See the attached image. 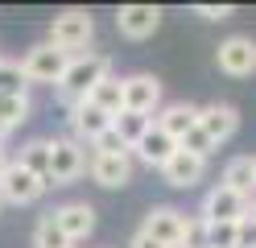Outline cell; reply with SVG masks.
Segmentation results:
<instances>
[{
  "instance_id": "1",
  "label": "cell",
  "mask_w": 256,
  "mask_h": 248,
  "mask_svg": "<svg viewBox=\"0 0 256 248\" xmlns=\"http://www.w3.org/2000/svg\"><path fill=\"white\" fill-rule=\"evenodd\" d=\"M108 75H112V58L108 54H74L66 75H62V83H58L62 104L74 108V104H83V99H91V91L100 87Z\"/></svg>"
},
{
  "instance_id": "2",
  "label": "cell",
  "mask_w": 256,
  "mask_h": 248,
  "mask_svg": "<svg viewBox=\"0 0 256 248\" xmlns=\"http://www.w3.org/2000/svg\"><path fill=\"white\" fill-rule=\"evenodd\" d=\"M91 33H95L91 13H83V9H66V13H58L54 21H50V46L66 50V54L74 58L78 50H87Z\"/></svg>"
},
{
  "instance_id": "3",
  "label": "cell",
  "mask_w": 256,
  "mask_h": 248,
  "mask_svg": "<svg viewBox=\"0 0 256 248\" xmlns=\"http://www.w3.org/2000/svg\"><path fill=\"white\" fill-rule=\"evenodd\" d=\"M248 207H252V198L248 194H240V190H232V186H211L206 190V198H202V219L206 223H240V219H248Z\"/></svg>"
},
{
  "instance_id": "4",
  "label": "cell",
  "mask_w": 256,
  "mask_h": 248,
  "mask_svg": "<svg viewBox=\"0 0 256 248\" xmlns=\"http://www.w3.org/2000/svg\"><path fill=\"white\" fill-rule=\"evenodd\" d=\"M21 66H25V79L29 83H54V87H58L62 75H66V66H70V54L58 50V46H50V42H42V46H34L21 58Z\"/></svg>"
},
{
  "instance_id": "5",
  "label": "cell",
  "mask_w": 256,
  "mask_h": 248,
  "mask_svg": "<svg viewBox=\"0 0 256 248\" xmlns=\"http://www.w3.org/2000/svg\"><path fill=\"white\" fill-rule=\"evenodd\" d=\"M140 231L153 236L162 248H182L186 244V211H178V207H149Z\"/></svg>"
},
{
  "instance_id": "6",
  "label": "cell",
  "mask_w": 256,
  "mask_h": 248,
  "mask_svg": "<svg viewBox=\"0 0 256 248\" xmlns=\"http://www.w3.org/2000/svg\"><path fill=\"white\" fill-rule=\"evenodd\" d=\"M124 108L140 112V116H157L162 112V79L149 71L124 75Z\"/></svg>"
},
{
  "instance_id": "7",
  "label": "cell",
  "mask_w": 256,
  "mask_h": 248,
  "mask_svg": "<svg viewBox=\"0 0 256 248\" xmlns=\"http://www.w3.org/2000/svg\"><path fill=\"white\" fill-rule=\"evenodd\" d=\"M50 174H54V186H70L74 178H83L91 153L78 141H50Z\"/></svg>"
},
{
  "instance_id": "8",
  "label": "cell",
  "mask_w": 256,
  "mask_h": 248,
  "mask_svg": "<svg viewBox=\"0 0 256 248\" xmlns=\"http://www.w3.org/2000/svg\"><path fill=\"white\" fill-rule=\"evenodd\" d=\"M42 194H46L42 182L29 174L21 161H8L4 178H0V198H4V203H17V207H29V203H38Z\"/></svg>"
},
{
  "instance_id": "9",
  "label": "cell",
  "mask_w": 256,
  "mask_h": 248,
  "mask_svg": "<svg viewBox=\"0 0 256 248\" xmlns=\"http://www.w3.org/2000/svg\"><path fill=\"white\" fill-rule=\"evenodd\" d=\"M215 62H219V71H223V75L244 79V75H252V71H256V42H252V38H244V33H236V38H228V42L219 46Z\"/></svg>"
},
{
  "instance_id": "10",
  "label": "cell",
  "mask_w": 256,
  "mask_h": 248,
  "mask_svg": "<svg viewBox=\"0 0 256 248\" xmlns=\"http://www.w3.org/2000/svg\"><path fill=\"white\" fill-rule=\"evenodd\" d=\"M116 29L124 38H132V42H145V38H153L162 29V9L157 5H124L116 13Z\"/></svg>"
},
{
  "instance_id": "11",
  "label": "cell",
  "mask_w": 256,
  "mask_h": 248,
  "mask_svg": "<svg viewBox=\"0 0 256 248\" xmlns=\"http://www.w3.org/2000/svg\"><path fill=\"white\" fill-rule=\"evenodd\" d=\"M54 219H58L62 231H66V240L78 244V240H87L95 231V207L87 203V198H70V203H62L54 211Z\"/></svg>"
},
{
  "instance_id": "12",
  "label": "cell",
  "mask_w": 256,
  "mask_h": 248,
  "mask_svg": "<svg viewBox=\"0 0 256 248\" xmlns=\"http://www.w3.org/2000/svg\"><path fill=\"white\" fill-rule=\"evenodd\" d=\"M87 170H91V178H95V186H104V190H120V186H128V182H132V153H124V157L91 153Z\"/></svg>"
},
{
  "instance_id": "13",
  "label": "cell",
  "mask_w": 256,
  "mask_h": 248,
  "mask_svg": "<svg viewBox=\"0 0 256 248\" xmlns=\"http://www.w3.org/2000/svg\"><path fill=\"white\" fill-rule=\"evenodd\" d=\"M202 174H206V161L194 157V153H186V149H178V153H174V157L162 165L166 186H174V190H190V186H198Z\"/></svg>"
},
{
  "instance_id": "14",
  "label": "cell",
  "mask_w": 256,
  "mask_h": 248,
  "mask_svg": "<svg viewBox=\"0 0 256 248\" xmlns=\"http://www.w3.org/2000/svg\"><path fill=\"white\" fill-rule=\"evenodd\" d=\"M174 153H178V141H174L166 128H157V124H153L145 137L132 145V157H136V161H145L149 170H162V165H166Z\"/></svg>"
},
{
  "instance_id": "15",
  "label": "cell",
  "mask_w": 256,
  "mask_h": 248,
  "mask_svg": "<svg viewBox=\"0 0 256 248\" xmlns=\"http://www.w3.org/2000/svg\"><path fill=\"white\" fill-rule=\"evenodd\" d=\"M198 124H202V132L211 137L215 145H223V141H232L236 137V128H240V112L232 108V104H206V108H198Z\"/></svg>"
},
{
  "instance_id": "16",
  "label": "cell",
  "mask_w": 256,
  "mask_h": 248,
  "mask_svg": "<svg viewBox=\"0 0 256 248\" xmlns=\"http://www.w3.org/2000/svg\"><path fill=\"white\" fill-rule=\"evenodd\" d=\"M70 128H74V137H78V145H95V141H100L104 137V132L112 128V116L108 112H100V108H95L91 104V99H83V104H74L70 108Z\"/></svg>"
},
{
  "instance_id": "17",
  "label": "cell",
  "mask_w": 256,
  "mask_h": 248,
  "mask_svg": "<svg viewBox=\"0 0 256 248\" xmlns=\"http://www.w3.org/2000/svg\"><path fill=\"white\" fill-rule=\"evenodd\" d=\"M157 128H166L174 141H182L190 128H198V104H186V99H174V104H166L162 112L153 116Z\"/></svg>"
},
{
  "instance_id": "18",
  "label": "cell",
  "mask_w": 256,
  "mask_h": 248,
  "mask_svg": "<svg viewBox=\"0 0 256 248\" xmlns=\"http://www.w3.org/2000/svg\"><path fill=\"white\" fill-rule=\"evenodd\" d=\"M50 157H54V153H50V141H29V145H21V157H17V161H21L25 170H29V174H34V178L42 182L46 190L54 186V174H50Z\"/></svg>"
},
{
  "instance_id": "19",
  "label": "cell",
  "mask_w": 256,
  "mask_h": 248,
  "mask_svg": "<svg viewBox=\"0 0 256 248\" xmlns=\"http://www.w3.org/2000/svg\"><path fill=\"white\" fill-rule=\"evenodd\" d=\"M223 186L256 198V157H248V153L244 157H232L228 165H223Z\"/></svg>"
},
{
  "instance_id": "20",
  "label": "cell",
  "mask_w": 256,
  "mask_h": 248,
  "mask_svg": "<svg viewBox=\"0 0 256 248\" xmlns=\"http://www.w3.org/2000/svg\"><path fill=\"white\" fill-rule=\"evenodd\" d=\"M91 104L100 108V112H108L112 120H116V116L124 112V79H116V75H108L100 87L91 91Z\"/></svg>"
},
{
  "instance_id": "21",
  "label": "cell",
  "mask_w": 256,
  "mask_h": 248,
  "mask_svg": "<svg viewBox=\"0 0 256 248\" xmlns=\"http://www.w3.org/2000/svg\"><path fill=\"white\" fill-rule=\"evenodd\" d=\"M112 128H116L120 137L128 141V149H132V145H136V141H140V137H145V132L153 128V116H140V112H128V108H124V112L116 116V120H112Z\"/></svg>"
},
{
  "instance_id": "22",
  "label": "cell",
  "mask_w": 256,
  "mask_h": 248,
  "mask_svg": "<svg viewBox=\"0 0 256 248\" xmlns=\"http://www.w3.org/2000/svg\"><path fill=\"white\" fill-rule=\"evenodd\" d=\"M34 248H74V244L66 240V231L58 227L54 211H50V215H42V219H38V227H34Z\"/></svg>"
},
{
  "instance_id": "23",
  "label": "cell",
  "mask_w": 256,
  "mask_h": 248,
  "mask_svg": "<svg viewBox=\"0 0 256 248\" xmlns=\"http://www.w3.org/2000/svg\"><path fill=\"white\" fill-rule=\"evenodd\" d=\"M0 95H29L25 66H21L17 58H4V62H0Z\"/></svg>"
},
{
  "instance_id": "24",
  "label": "cell",
  "mask_w": 256,
  "mask_h": 248,
  "mask_svg": "<svg viewBox=\"0 0 256 248\" xmlns=\"http://www.w3.org/2000/svg\"><path fill=\"white\" fill-rule=\"evenodd\" d=\"M29 95H0V124H4L8 132L12 128H21L25 120H29Z\"/></svg>"
},
{
  "instance_id": "25",
  "label": "cell",
  "mask_w": 256,
  "mask_h": 248,
  "mask_svg": "<svg viewBox=\"0 0 256 248\" xmlns=\"http://www.w3.org/2000/svg\"><path fill=\"white\" fill-rule=\"evenodd\" d=\"M178 149H186V153H194V157H202V161H206V157H211L219 145H215L211 137H206V132H202V124H198V128H190L186 137L178 141Z\"/></svg>"
},
{
  "instance_id": "26",
  "label": "cell",
  "mask_w": 256,
  "mask_h": 248,
  "mask_svg": "<svg viewBox=\"0 0 256 248\" xmlns=\"http://www.w3.org/2000/svg\"><path fill=\"white\" fill-rule=\"evenodd\" d=\"M240 223H206V248H236Z\"/></svg>"
},
{
  "instance_id": "27",
  "label": "cell",
  "mask_w": 256,
  "mask_h": 248,
  "mask_svg": "<svg viewBox=\"0 0 256 248\" xmlns=\"http://www.w3.org/2000/svg\"><path fill=\"white\" fill-rule=\"evenodd\" d=\"M91 153H104V157H124V153H132V149H128V141L120 137L116 128H108L104 137H100V141L91 145Z\"/></svg>"
},
{
  "instance_id": "28",
  "label": "cell",
  "mask_w": 256,
  "mask_h": 248,
  "mask_svg": "<svg viewBox=\"0 0 256 248\" xmlns=\"http://www.w3.org/2000/svg\"><path fill=\"white\" fill-rule=\"evenodd\" d=\"M194 13L202 21H228L232 17V5H194Z\"/></svg>"
},
{
  "instance_id": "29",
  "label": "cell",
  "mask_w": 256,
  "mask_h": 248,
  "mask_svg": "<svg viewBox=\"0 0 256 248\" xmlns=\"http://www.w3.org/2000/svg\"><path fill=\"white\" fill-rule=\"evenodd\" d=\"M236 248H256V219L248 215V219H240V240Z\"/></svg>"
},
{
  "instance_id": "30",
  "label": "cell",
  "mask_w": 256,
  "mask_h": 248,
  "mask_svg": "<svg viewBox=\"0 0 256 248\" xmlns=\"http://www.w3.org/2000/svg\"><path fill=\"white\" fill-rule=\"evenodd\" d=\"M128 248H162V244H157L153 236H145V231H136V236L128 240Z\"/></svg>"
},
{
  "instance_id": "31",
  "label": "cell",
  "mask_w": 256,
  "mask_h": 248,
  "mask_svg": "<svg viewBox=\"0 0 256 248\" xmlns=\"http://www.w3.org/2000/svg\"><path fill=\"white\" fill-rule=\"evenodd\" d=\"M4 170H8V157H4V149H0V178H4Z\"/></svg>"
},
{
  "instance_id": "32",
  "label": "cell",
  "mask_w": 256,
  "mask_h": 248,
  "mask_svg": "<svg viewBox=\"0 0 256 248\" xmlns=\"http://www.w3.org/2000/svg\"><path fill=\"white\" fill-rule=\"evenodd\" d=\"M4 141H8V128H4V124H0V149H4Z\"/></svg>"
},
{
  "instance_id": "33",
  "label": "cell",
  "mask_w": 256,
  "mask_h": 248,
  "mask_svg": "<svg viewBox=\"0 0 256 248\" xmlns=\"http://www.w3.org/2000/svg\"><path fill=\"white\" fill-rule=\"evenodd\" d=\"M248 215H252V219H256V198H252V207H248Z\"/></svg>"
},
{
  "instance_id": "34",
  "label": "cell",
  "mask_w": 256,
  "mask_h": 248,
  "mask_svg": "<svg viewBox=\"0 0 256 248\" xmlns=\"http://www.w3.org/2000/svg\"><path fill=\"white\" fill-rule=\"evenodd\" d=\"M0 203H4V198H0Z\"/></svg>"
},
{
  "instance_id": "35",
  "label": "cell",
  "mask_w": 256,
  "mask_h": 248,
  "mask_svg": "<svg viewBox=\"0 0 256 248\" xmlns=\"http://www.w3.org/2000/svg\"><path fill=\"white\" fill-rule=\"evenodd\" d=\"M0 62H4V58H0Z\"/></svg>"
}]
</instances>
